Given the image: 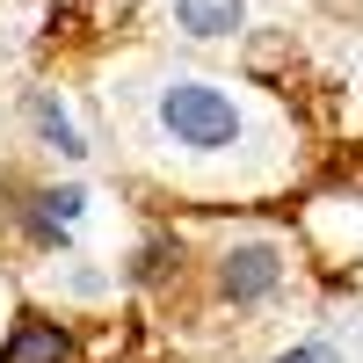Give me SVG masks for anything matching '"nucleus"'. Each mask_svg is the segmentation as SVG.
Returning <instances> with one entry per match:
<instances>
[{
  "mask_svg": "<svg viewBox=\"0 0 363 363\" xmlns=\"http://www.w3.org/2000/svg\"><path fill=\"white\" fill-rule=\"evenodd\" d=\"M160 124L174 145H189V153H218V145L240 138V109L225 87L211 80H167L160 87Z\"/></svg>",
  "mask_w": 363,
  "mask_h": 363,
  "instance_id": "obj_1",
  "label": "nucleus"
},
{
  "mask_svg": "<svg viewBox=\"0 0 363 363\" xmlns=\"http://www.w3.org/2000/svg\"><path fill=\"white\" fill-rule=\"evenodd\" d=\"M284 277V255L269 247V240H247V247H225L218 262V291L233 298V306H255V298H269Z\"/></svg>",
  "mask_w": 363,
  "mask_h": 363,
  "instance_id": "obj_2",
  "label": "nucleus"
},
{
  "mask_svg": "<svg viewBox=\"0 0 363 363\" xmlns=\"http://www.w3.org/2000/svg\"><path fill=\"white\" fill-rule=\"evenodd\" d=\"M0 363H73V335L58 320H15V335L0 342Z\"/></svg>",
  "mask_w": 363,
  "mask_h": 363,
  "instance_id": "obj_3",
  "label": "nucleus"
},
{
  "mask_svg": "<svg viewBox=\"0 0 363 363\" xmlns=\"http://www.w3.org/2000/svg\"><path fill=\"white\" fill-rule=\"evenodd\" d=\"M174 22L189 37H225V29H240V0H174Z\"/></svg>",
  "mask_w": 363,
  "mask_h": 363,
  "instance_id": "obj_4",
  "label": "nucleus"
},
{
  "mask_svg": "<svg viewBox=\"0 0 363 363\" xmlns=\"http://www.w3.org/2000/svg\"><path fill=\"white\" fill-rule=\"evenodd\" d=\"M29 124H37V131H44V145H58V153H66V160H80V153H87V138L73 131V116L58 109L51 95H37V102H29Z\"/></svg>",
  "mask_w": 363,
  "mask_h": 363,
  "instance_id": "obj_5",
  "label": "nucleus"
},
{
  "mask_svg": "<svg viewBox=\"0 0 363 363\" xmlns=\"http://www.w3.org/2000/svg\"><path fill=\"white\" fill-rule=\"evenodd\" d=\"M167 262H174V247H167V240H153V247L138 255V284H153V277H167Z\"/></svg>",
  "mask_w": 363,
  "mask_h": 363,
  "instance_id": "obj_6",
  "label": "nucleus"
},
{
  "mask_svg": "<svg viewBox=\"0 0 363 363\" xmlns=\"http://www.w3.org/2000/svg\"><path fill=\"white\" fill-rule=\"evenodd\" d=\"M80 203H87L80 189H51V196H44V218H58V225H66V218H80Z\"/></svg>",
  "mask_w": 363,
  "mask_h": 363,
  "instance_id": "obj_7",
  "label": "nucleus"
},
{
  "mask_svg": "<svg viewBox=\"0 0 363 363\" xmlns=\"http://www.w3.org/2000/svg\"><path fill=\"white\" fill-rule=\"evenodd\" d=\"M277 363H335V349H320V342H306V349H284Z\"/></svg>",
  "mask_w": 363,
  "mask_h": 363,
  "instance_id": "obj_8",
  "label": "nucleus"
}]
</instances>
